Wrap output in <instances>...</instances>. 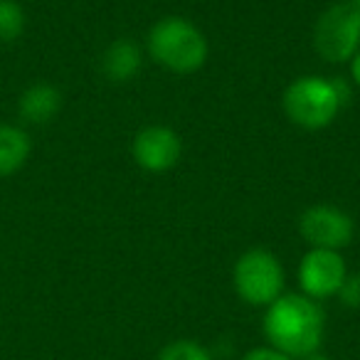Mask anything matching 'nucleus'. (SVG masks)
<instances>
[{
    "instance_id": "nucleus-4",
    "label": "nucleus",
    "mask_w": 360,
    "mask_h": 360,
    "mask_svg": "<svg viewBox=\"0 0 360 360\" xmlns=\"http://www.w3.org/2000/svg\"><path fill=\"white\" fill-rule=\"evenodd\" d=\"M314 47L330 65L353 60L360 50V0H338L316 20Z\"/></svg>"
},
{
    "instance_id": "nucleus-2",
    "label": "nucleus",
    "mask_w": 360,
    "mask_h": 360,
    "mask_svg": "<svg viewBox=\"0 0 360 360\" xmlns=\"http://www.w3.org/2000/svg\"><path fill=\"white\" fill-rule=\"evenodd\" d=\"M148 55L173 75H193L207 62L210 45L205 32L180 15L160 18L148 32Z\"/></svg>"
},
{
    "instance_id": "nucleus-8",
    "label": "nucleus",
    "mask_w": 360,
    "mask_h": 360,
    "mask_svg": "<svg viewBox=\"0 0 360 360\" xmlns=\"http://www.w3.org/2000/svg\"><path fill=\"white\" fill-rule=\"evenodd\" d=\"M131 153L141 170L165 173L183 155V141L170 126H146L136 134Z\"/></svg>"
},
{
    "instance_id": "nucleus-7",
    "label": "nucleus",
    "mask_w": 360,
    "mask_h": 360,
    "mask_svg": "<svg viewBox=\"0 0 360 360\" xmlns=\"http://www.w3.org/2000/svg\"><path fill=\"white\" fill-rule=\"evenodd\" d=\"M299 286L301 294L314 301H323L330 296H338L345 276H348V264L343 255L333 250H309L304 259L299 262Z\"/></svg>"
},
{
    "instance_id": "nucleus-13",
    "label": "nucleus",
    "mask_w": 360,
    "mask_h": 360,
    "mask_svg": "<svg viewBox=\"0 0 360 360\" xmlns=\"http://www.w3.org/2000/svg\"><path fill=\"white\" fill-rule=\"evenodd\" d=\"M155 360H212V353L202 343L191 338H178L163 345Z\"/></svg>"
},
{
    "instance_id": "nucleus-16",
    "label": "nucleus",
    "mask_w": 360,
    "mask_h": 360,
    "mask_svg": "<svg viewBox=\"0 0 360 360\" xmlns=\"http://www.w3.org/2000/svg\"><path fill=\"white\" fill-rule=\"evenodd\" d=\"M350 65V79L355 82V86H360V50L355 52V57L348 62Z\"/></svg>"
},
{
    "instance_id": "nucleus-6",
    "label": "nucleus",
    "mask_w": 360,
    "mask_h": 360,
    "mask_svg": "<svg viewBox=\"0 0 360 360\" xmlns=\"http://www.w3.org/2000/svg\"><path fill=\"white\" fill-rule=\"evenodd\" d=\"M299 232L311 245V250L340 252L353 242L355 222L348 212L335 205H314L301 215Z\"/></svg>"
},
{
    "instance_id": "nucleus-1",
    "label": "nucleus",
    "mask_w": 360,
    "mask_h": 360,
    "mask_svg": "<svg viewBox=\"0 0 360 360\" xmlns=\"http://www.w3.org/2000/svg\"><path fill=\"white\" fill-rule=\"evenodd\" d=\"M262 330L274 350L301 360L316 353L323 343L326 314L319 301L304 294H281L266 306Z\"/></svg>"
},
{
    "instance_id": "nucleus-5",
    "label": "nucleus",
    "mask_w": 360,
    "mask_h": 360,
    "mask_svg": "<svg viewBox=\"0 0 360 360\" xmlns=\"http://www.w3.org/2000/svg\"><path fill=\"white\" fill-rule=\"evenodd\" d=\"M235 291L250 306H269L284 294L286 274L281 262L269 250H247L232 269Z\"/></svg>"
},
{
    "instance_id": "nucleus-12",
    "label": "nucleus",
    "mask_w": 360,
    "mask_h": 360,
    "mask_svg": "<svg viewBox=\"0 0 360 360\" xmlns=\"http://www.w3.org/2000/svg\"><path fill=\"white\" fill-rule=\"evenodd\" d=\"M25 30V11L18 0H0V42H15Z\"/></svg>"
},
{
    "instance_id": "nucleus-11",
    "label": "nucleus",
    "mask_w": 360,
    "mask_h": 360,
    "mask_svg": "<svg viewBox=\"0 0 360 360\" xmlns=\"http://www.w3.org/2000/svg\"><path fill=\"white\" fill-rule=\"evenodd\" d=\"M32 141L20 126L0 124V178H11L27 163Z\"/></svg>"
},
{
    "instance_id": "nucleus-9",
    "label": "nucleus",
    "mask_w": 360,
    "mask_h": 360,
    "mask_svg": "<svg viewBox=\"0 0 360 360\" xmlns=\"http://www.w3.org/2000/svg\"><path fill=\"white\" fill-rule=\"evenodd\" d=\"M143 67V50L134 40H114L101 55V72L111 82H131Z\"/></svg>"
},
{
    "instance_id": "nucleus-14",
    "label": "nucleus",
    "mask_w": 360,
    "mask_h": 360,
    "mask_svg": "<svg viewBox=\"0 0 360 360\" xmlns=\"http://www.w3.org/2000/svg\"><path fill=\"white\" fill-rule=\"evenodd\" d=\"M340 304H345L348 309H360V274H350L345 276L343 286L338 291Z\"/></svg>"
},
{
    "instance_id": "nucleus-17",
    "label": "nucleus",
    "mask_w": 360,
    "mask_h": 360,
    "mask_svg": "<svg viewBox=\"0 0 360 360\" xmlns=\"http://www.w3.org/2000/svg\"><path fill=\"white\" fill-rule=\"evenodd\" d=\"M301 360H330V358H328V355H323V353H319V350H316V353L306 355V358H301Z\"/></svg>"
},
{
    "instance_id": "nucleus-15",
    "label": "nucleus",
    "mask_w": 360,
    "mask_h": 360,
    "mask_svg": "<svg viewBox=\"0 0 360 360\" xmlns=\"http://www.w3.org/2000/svg\"><path fill=\"white\" fill-rule=\"evenodd\" d=\"M242 360H294V358L279 353V350H274L271 345H262V348H252L250 353H245Z\"/></svg>"
},
{
    "instance_id": "nucleus-3",
    "label": "nucleus",
    "mask_w": 360,
    "mask_h": 360,
    "mask_svg": "<svg viewBox=\"0 0 360 360\" xmlns=\"http://www.w3.org/2000/svg\"><path fill=\"white\" fill-rule=\"evenodd\" d=\"M345 99H348V91L340 82L309 75L299 77L286 86L281 106L291 124L306 131H319L333 124Z\"/></svg>"
},
{
    "instance_id": "nucleus-10",
    "label": "nucleus",
    "mask_w": 360,
    "mask_h": 360,
    "mask_svg": "<svg viewBox=\"0 0 360 360\" xmlns=\"http://www.w3.org/2000/svg\"><path fill=\"white\" fill-rule=\"evenodd\" d=\"M62 109V94L52 84H32L22 91L18 111L27 124H50Z\"/></svg>"
}]
</instances>
